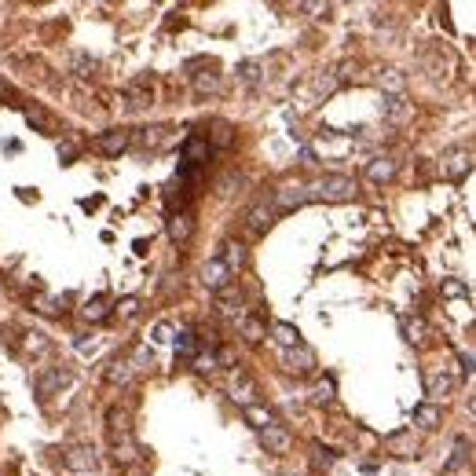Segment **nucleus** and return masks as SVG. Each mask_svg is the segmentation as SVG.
Masks as SVG:
<instances>
[{"label": "nucleus", "mask_w": 476, "mask_h": 476, "mask_svg": "<svg viewBox=\"0 0 476 476\" xmlns=\"http://www.w3.org/2000/svg\"><path fill=\"white\" fill-rule=\"evenodd\" d=\"M308 191H311V202H326V205H344V202L359 198V184H355V176H348V172L319 176L315 184H308Z\"/></svg>", "instance_id": "f257e3e1"}, {"label": "nucleus", "mask_w": 476, "mask_h": 476, "mask_svg": "<svg viewBox=\"0 0 476 476\" xmlns=\"http://www.w3.org/2000/svg\"><path fill=\"white\" fill-rule=\"evenodd\" d=\"M311 202V191L304 184H278L275 187V198H271V209L275 212H293Z\"/></svg>", "instance_id": "f03ea898"}, {"label": "nucleus", "mask_w": 476, "mask_h": 476, "mask_svg": "<svg viewBox=\"0 0 476 476\" xmlns=\"http://www.w3.org/2000/svg\"><path fill=\"white\" fill-rule=\"evenodd\" d=\"M278 363H283V370L293 374V377H308V374H315V352L297 344V348L278 352Z\"/></svg>", "instance_id": "7ed1b4c3"}, {"label": "nucleus", "mask_w": 476, "mask_h": 476, "mask_svg": "<svg viewBox=\"0 0 476 476\" xmlns=\"http://www.w3.org/2000/svg\"><path fill=\"white\" fill-rule=\"evenodd\" d=\"M271 224H275V209H271V202H257V205L245 209V217H242V227H245V235H250V238L268 235Z\"/></svg>", "instance_id": "20e7f679"}, {"label": "nucleus", "mask_w": 476, "mask_h": 476, "mask_svg": "<svg viewBox=\"0 0 476 476\" xmlns=\"http://www.w3.org/2000/svg\"><path fill=\"white\" fill-rule=\"evenodd\" d=\"M227 396H231L242 410L245 407H253L257 403V381H253V377L250 374H245V370H231V377H227Z\"/></svg>", "instance_id": "39448f33"}, {"label": "nucleus", "mask_w": 476, "mask_h": 476, "mask_svg": "<svg viewBox=\"0 0 476 476\" xmlns=\"http://www.w3.org/2000/svg\"><path fill=\"white\" fill-rule=\"evenodd\" d=\"M469 169H472V154L462 151V147H451V151L440 158V176L443 179H462V176H469Z\"/></svg>", "instance_id": "423d86ee"}, {"label": "nucleus", "mask_w": 476, "mask_h": 476, "mask_svg": "<svg viewBox=\"0 0 476 476\" xmlns=\"http://www.w3.org/2000/svg\"><path fill=\"white\" fill-rule=\"evenodd\" d=\"M257 440H260V447H264L268 454H286V451L293 447V436H290V429H286V425H278V421L264 425V429L257 433Z\"/></svg>", "instance_id": "0eeeda50"}, {"label": "nucleus", "mask_w": 476, "mask_h": 476, "mask_svg": "<svg viewBox=\"0 0 476 476\" xmlns=\"http://www.w3.org/2000/svg\"><path fill=\"white\" fill-rule=\"evenodd\" d=\"M202 283H205L212 293H224V290H231L235 275H231V268H227L220 257H212V260H205V264H202Z\"/></svg>", "instance_id": "6e6552de"}, {"label": "nucleus", "mask_w": 476, "mask_h": 476, "mask_svg": "<svg viewBox=\"0 0 476 476\" xmlns=\"http://www.w3.org/2000/svg\"><path fill=\"white\" fill-rule=\"evenodd\" d=\"M74 381H77V374L70 367H48L41 374V381H37V392H41V396H55V392L70 388Z\"/></svg>", "instance_id": "1a4fd4ad"}, {"label": "nucleus", "mask_w": 476, "mask_h": 476, "mask_svg": "<svg viewBox=\"0 0 476 476\" xmlns=\"http://www.w3.org/2000/svg\"><path fill=\"white\" fill-rule=\"evenodd\" d=\"M128 143H132V132H128V128H110V132H103L100 140H95L100 154H107V158H121L128 151Z\"/></svg>", "instance_id": "9d476101"}, {"label": "nucleus", "mask_w": 476, "mask_h": 476, "mask_svg": "<svg viewBox=\"0 0 476 476\" xmlns=\"http://www.w3.org/2000/svg\"><path fill=\"white\" fill-rule=\"evenodd\" d=\"M217 308H220V315L224 319H231V322H242L245 315H250V308H245V301H242V293L231 286V290H224V293H217Z\"/></svg>", "instance_id": "9b49d317"}, {"label": "nucleus", "mask_w": 476, "mask_h": 476, "mask_svg": "<svg viewBox=\"0 0 476 476\" xmlns=\"http://www.w3.org/2000/svg\"><path fill=\"white\" fill-rule=\"evenodd\" d=\"M67 465L74 472H95V469H100V454H95L92 443H77V447L67 451Z\"/></svg>", "instance_id": "f8f14e48"}, {"label": "nucleus", "mask_w": 476, "mask_h": 476, "mask_svg": "<svg viewBox=\"0 0 476 476\" xmlns=\"http://www.w3.org/2000/svg\"><path fill=\"white\" fill-rule=\"evenodd\" d=\"M400 172V165L392 158H370L367 165H363V176L370 179V184H392Z\"/></svg>", "instance_id": "ddd939ff"}, {"label": "nucleus", "mask_w": 476, "mask_h": 476, "mask_svg": "<svg viewBox=\"0 0 476 476\" xmlns=\"http://www.w3.org/2000/svg\"><path fill=\"white\" fill-rule=\"evenodd\" d=\"M268 337L278 344V352L297 348V344H301V330H297L293 322H271V326H268Z\"/></svg>", "instance_id": "4468645a"}, {"label": "nucleus", "mask_w": 476, "mask_h": 476, "mask_svg": "<svg viewBox=\"0 0 476 476\" xmlns=\"http://www.w3.org/2000/svg\"><path fill=\"white\" fill-rule=\"evenodd\" d=\"M107 436H132V414L128 407H110L107 410Z\"/></svg>", "instance_id": "2eb2a0df"}, {"label": "nucleus", "mask_w": 476, "mask_h": 476, "mask_svg": "<svg viewBox=\"0 0 476 476\" xmlns=\"http://www.w3.org/2000/svg\"><path fill=\"white\" fill-rule=\"evenodd\" d=\"M414 429L418 433H436L440 429V421H443V410L440 407H433V403H421V407H414Z\"/></svg>", "instance_id": "dca6fc26"}, {"label": "nucleus", "mask_w": 476, "mask_h": 476, "mask_svg": "<svg viewBox=\"0 0 476 476\" xmlns=\"http://www.w3.org/2000/svg\"><path fill=\"white\" fill-rule=\"evenodd\" d=\"M209 140H202V136H191L187 143H184V172L191 169V165H205L209 161Z\"/></svg>", "instance_id": "f3484780"}, {"label": "nucleus", "mask_w": 476, "mask_h": 476, "mask_svg": "<svg viewBox=\"0 0 476 476\" xmlns=\"http://www.w3.org/2000/svg\"><path fill=\"white\" fill-rule=\"evenodd\" d=\"M151 103H154V92H151V85H147V81H136V85L125 88V107H128V110H147Z\"/></svg>", "instance_id": "a211bd4d"}, {"label": "nucleus", "mask_w": 476, "mask_h": 476, "mask_svg": "<svg viewBox=\"0 0 476 476\" xmlns=\"http://www.w3.org/2000/svg\"><path fill=\"white\" fill-rule=\"evenodd\" d=\"M136 440L132 436H114L110 440V458H114V462H118V465H132L136 462Z\"/></svg>", "instance_id": "6ab92c4d"}, {"label": "nucleus", "mask_w": 476, "mask_h": 476, "mask_svg": "<svg viewBox=\"0 0 476 476\" xmlns=\"http://www.w3.org/2000/svg\"><path fill=\"white\" fill-rule=\"evenodd\" d=\"M136 377V363H132V355L128 359H114V363L107 367V381L110 385H118V388H125L128 381Z\"/></svg>", "instance_id": "aec40b11"}, {"label": "nucleus", "mask_w": 476, "mask_h": 476, "mask_svg": "<svg viewBox=\"0 0 476 476\" xmlns=\"http://www.w3.org/2000/svg\"><path fill=\"white\" fill-rule=\"evenodd\" d=\"M403 337H407L410 348H421V344L429 341V322L418 319V315H407L403 319Z\"/></svg>", "instance_id": "412c9836"}, {"label": "nucleus", "mask_w": 476, "mask_h": 476, "mask_svg": "<svg viewBox=\"0 0 476 476\" xmlns=\"http://www.w3.org/2000/svg\"><path fill=\"white\" fill-rule=\"evenodd\" d=\"M191 85H194V92H198V95H217L224 88V74L220 70H202V74L191 77Z\"/></svg>", "instance_id": "4be33fe9"}, {"label": "nucleus", "mask_w": 476, "mask_h": 476, "mask_svg": "<svg viewBox=\"0 0 476 476\" xmlns=\"http://www.w3.org/2000/svg\"><path fill=\"white\" fill-rule=\"evenodd\" d=\"M191 231H194V217H191V212H172V217H169V238L176 245H184L191 238Z\"/></svg>", "instance_id": "5701e85b"}, {"label": "nucleus", "mask_w": 476, "mask_h": 476, "mask_svg": "<svg viewBox=\"0 0 476 476\" xmlns=\"http://www.w3.org/2000/svg\"><path fill=\"white\" fill-rule=\"evenodd\" d=\"M235 326H238V334H242V341H250V344H260V341L268 337V326L260 322V319L253 315V311H250V315H245L242 322H235Z\"/></svg>", "instance_id": "b1692460"}, {"label": "nucleus", "mask_w": 476, "mask_h": 476, "mask_svg": "<svg viewBox=\"0 0 476 476\" xmlns=\"http://www.w3.org/2000/svg\"><path fill=\"white\" fill-rule=\"evenodd\" d=\"M220 260L231 268V275H238V271L245 268V245H242V242H224V245H220Z\"/></svg>", "instance_id": "393cba45"}, {"label": "nucleus", "mask_w": 476, "mask_h": 476, "mask_svg": "<svg viewBox=\"0 0 476 476\" xmlns=\"http://www.w3.org/2000/svg\"><path fill=\"white\" fill-rule=\"evenodd\" d=\"M70 74L74 77H95L100 74V59L88 55V52H74L70 55Z\"/></svg>", "instance_id": "a878e982"}, {"label": "nucleus", "mask_w": 476, "mask_h": 476, "mask_svg": "<svg viewBox=\"0 0 476 476\" xmlns=\"http://www.w3.org/2000/svg\"><path fill=\"white\" fill-rule=\"evenodd\" d=\"M385 118L392 125H403L410 118V103L403 100V95H385Z\"/></svg>", "instance_id": "bb28decb"}, {"label": "nucleus", "mask_w": 476, "mask_h": 476, "mask_svg": "<svg viewBox=\"0 0 476 476\" xmlns=\"http://www.w3.org/2000/svg\"><path fill=\"white\" fill-rule=\"evenodd\" d=\"M334 396H337V385H334V377H330V374H322V377H319V385L311 388V403H319V407H330V403H334Z\"/></svg>", "instance_id": "cd10ccee"}, {"label": "nucleus", "mask_w": 476, "mask_h": 476, "mask_svg": "<svg viewBox=\"0 0 476 476\" xmlns=\"http://www.w3.org/2000/svg\"><path fill=\"white\" fill-rule=\"evenodd\" d=\"M110 315V301L103 297V293H100V297H92L85 308H81V319H85V322H103Z\"/></svg>", "instance_id": "c85d7f7f"}, {"label": "nucleus", "mask_w": 476, "mask_h": 476, "mask_svg": "<svg viewBox=\"0 0 476 476\" xmlns=\"http://www.w3.org/2000/svg\"><path fill=\"white\" fill-rule=\"evenodd\" d=\"M238 81L245 88H257L260 81H264V67H260L257 59H245V62H238Z\"/></svg>", "instance_id": "c756f323"}, {"label": "nucleus", "mask_w": 476, "mask_h": 476, "mask_svg": "<svg viewBox=\"0 0 476 476\" xmlns=\"http://www.w3.org/2000/svg\"><path fill=\"white\" fill-rule=\"evenodd\" d=\"M172 348H176V355H179V359H194V355H198V337H194L191 330H176Z\"/></svg>", "instance_id": "7c9ffc66"}, {"label": "nucleus", "mask_w": 476, "mask_h": 476, "mask_svg": "<svg viewBox=\"0 0 476 476\" xmlns=\"http://www.w3.org/2000/svg\"><path fill=\"white\" fill-rule=\"evenodd\" d=\"M465 458H469V440L458 436V440L451 443V458L443 462V472H454L458 465H465Z\"/></svg>", "instance_id": "2f4dec72"}, {"label": "nucleus", "mask_w": 476, "mask_h": 476, "mask_svg": "<svg viewBox=\"0 0 476 476\" xmlns=\"http://www.w3.org/2000/svg\"><path fill=\"white\" fill-rule=\"evenodd\" d=\"M451 392H454V377L443 374V370H436V374L429 377V396H451Z\"/></svg>", "instance_id": "473e14b6"}, {"label": "nucleus", "mask_w": 476, "mask_h": 476, "mask_svg": "<svg viewBox=\"0 0 476 476\" xmlns=\"http://www.w3.org/2000/svg\"><path fill=\"white\" fill-rule=\"evenodd\" d=\"M245 421H253V429L260 433V429H264V425H271V421H275V414H271L268 407L253 403V407H245Z\"/></svg>", "instance_id": "72a5a7b5"}, {"label": "nucleus", "mask_w": 476, "mask_h": 476, "mask_svg": "<svg viewBox=\"0 0 476 476\" xmlns=\"http://www.w3.org/2000/svg\"><path fill=\"white\" fill-rule=\"evenodd\" d=\"M377 81H381V88L388 92V95H403V74L400 70H381V77H377Z\"/></svg>", "instance_id": "f704fd0d"}, {"label": "nucleus", "mask_w": 476, "mask_h": 476, "mask_svg": "<svg viewBox=\"0 0 476 476\" xmlns=\"http://www.w3.org/2000/svg\"><path fill=\"white\" fill-rule=\"evenodd\" d=\"M172 341H176L172 322L161 319V322H154V326H151V344H154V348H158V344H172Z\"/></svg>", "instance_id": "c9c22d12"}, {"label": "nucleus", "mask_w": 476, "mask_h": 476, "mask_svg": "<svg viewBox=\"0 0 476 476\" xmlns=\"http://www.w3.org/2000/svg\"><path fill=\"white\" fill-rule=\"evenodd\" d=\"M191 363H194V370H198V374H212V370L220 367V363H217V352H198Z\"/></svg>", "instance_id": "e433bc0d"}, {"label": "nucleus", "mask_w": 476, "mask_h": 476, "mask_svg": "<svg viewBox=\"0 0 476 476\" xmlns=\"http://www.w3.org/2000/svg\"><path fill=\"white\" fill-rule=\"evenodd\" d=\"M52 348V341H48L44 334H26V355H41Z\"/></svg>", "instance_id": "4c0bfd02"}, {"label": "nucleus", "mask_w": 476, "mask_h": 476, "mask_svg": "<svg viewBox=\"0 0 476 476\" xmlns=\"http://www.w3.org/2000/svg\"><path fill=\"white\" fill-rule=\"evenodd\" d=\"M337 462V451L330 447H315V454H311V465H319V469H330Z\"/></svg>", "instance_id": "58836bf2"}, {"label": "nucleus", "mask_w": 476, "mask_h": 476, "mask_svg": "<svg viewBox=\"0 0 476 476\" xmlns=\"http://www.w3.org/2000/svg\"><path fill=\"white\" fill-rule=\"evenodd\" d=\"M161 140H165V128H143V132H140V143L143 147H161Z\"/></svg>", "instance_id": "ea45409f"}, {"label": "nucleus", "mask_w": 476, "mask_h": 476, "mask_svg": "<svg viewBox=\"0 0 476 476\" xmlns=\"http://www.w3.org/2000/svg\"><path fill=\"white\" fill-rule=\"evenodd\" d=\"M118 315H121V319H136V315H140V297L118 301Z\"/></svg>", "instance_id": "a19ab883"}, {"label": "nucleus", "mask_w": 476, "mask_h": 476, "mask_svg": "<svg viewBox=\"0 0 476 476\" xmlns=\"http://www.w3.org/2000/svg\"><path fill=\"white\" fill-rule=\"evenodd\" d=\"M235 136H231V125H217L212 128V140H209V147H227Z\"/></svg>", "instance_id": "79ce46f5"}, {"label": "nucleus", "mask_w": 476, "mask_h": 476, "mask_svg": "<svg viewBox=\"0 0 476 476\" xmlns=\"http://www.w3.org/2000/svg\"><path fill=\"white\" fill-rule=\"evenodd\" d=\"M443 297H465V283H443Z\"/></svg>", "instance_id": "37998d69"}, {"label": "nucleus", "mask_w": 476, "mask_h": 476, "mask_svg": "<svg viewBox=\"0 0 476 476\" xmlns=\"http://www.w3.org/2000/svg\"><path fill=\"white\" fill-rule=\"evenodd\" d=\"M92 348H95V341H88V337H77V352H85V355H88Z\"/></svg>", "instance_id": "c03bdc74"}, {"label": "nucleus", "mask_w": 476, "mask_h": 476, "mask_svg": "<svg viewBox=\"0 0 476 476\" xmlns=\"http://www.w3.org/2000/svg\"><path fill=\"white\" fill-rule=\"evenodd\" d=\"M458 363H462V374H472V355H458Z\"/></svg>", "instance_id": "a18cd8bd"}, {"label": "nucleus", "mask_w": 476, "mask_h": 476, "mask_svg": "<svg viewBox=\"0 0 476 476\" xmlns=\"http://www.w3.org/2000/svg\"><path fill=\"white\" fill-rule=\"evenodd\" d=\"M465 414H469V418H476V392H472V396L465 400Z\"/></svg>", "instance_id": "49530a36"}, {"label": "nucleus", "mask_w": 476, "mask_h": 476, "mask_svg": "<svg viewBox=\"0 0 476 476\" xmlns=\"http://www.w3.org/2000/svg\"><path fill=\"white\" fill-rule=\"evenodd\" d=\"M286 476H293V472H286Z\"/></svg>", "instance_id": "de8ad7c7"}, {"label": "nucleus", "mask_w": 476, "mask_h": 476, "mask_svg": "<svg viewBox=\"0 0 476 476\" xmlns=\"http://www.w3.org/2000/svg\"><path fill=\"white\" fill-rule=\"evenodd\" d=\"M0 92H4V88H0Z\"/></svg>", "instance_id": "09e8293b"}]
</instances>
